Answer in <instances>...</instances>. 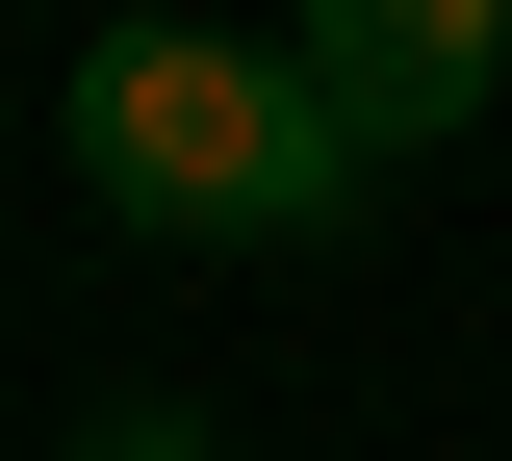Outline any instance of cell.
Returning <instances> with one entry per match:
<instances>
[{
    "label": "cell",
    "instance_id": "cell-3",
    "mask_svg": "<svg viewBox=\"0 0 512 461\" xmlns=\"http://www.w3.org/2000/svg\"><path fill=\"white\" fill-rule=\"evenodd\" d=\"M77 461H205V410H77Z\"/></svg>",
    "mask_w": 512,
    "mask_h": 461
},
{
    "label": "cell",
    "instance_id": "cell-2",
    "mask_svg": "<svg viewBox=\"0 0 512 461\" xmlns=\"http://www.w3.org/2000/svg\"><path fill=\"white\" fill-rule=\"evenodd\" d=\"M282 52H308V103H333L359 154H436V129H487V77H512V0H308Z\"/></svg>",
    "mask_w": 512,
    "mask_h": 461
},
{
    "label": "cell",
    "instance_id": "cell-1",
    "mask_svg": "<svg viewBox=\"0 0 512 461\" xmlns=\"http://www.w3.org/2000/svg\"><path fill=\"white\" fill-rule=\"evenodd\" d=\"M77 180H103L128 231H180V257H308L384 154L308 103V52H231V26H103V52H77Z\"/></svg>",
    "mask_w": 512,
    "mask_h": 461
}]
</instances>
